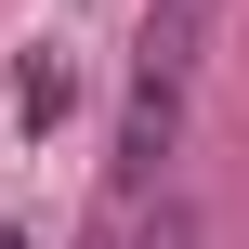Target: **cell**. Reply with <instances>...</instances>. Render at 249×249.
Returning a JSON list of instances; mask_svg holds the SVG:
<instances>
[{
  "label": "cell",
  "instance_id": "1",
  "mask_svg": "<svg viewBox=\"0 0 249 249\" xmlns=\"http://www.w3.org/2000/svg\"><path fill=\"white\" fill-rule=\"evenodd\" d=\"M210 26H223V0H144L131 92H118V197H144L158 158L184 144V105H197V66H210Z\"/></svg>",
  "mask_w": 249,
  "mask_h": 249
},
{
  "label": "cell",
  "instance_id": "2",
  "mask_svg": "<svg viewBox=\"0 0 249 249\" xmlns=\"http://www.w3.org/2000/svg\"><path fill=\"white\" fill-rule=\"evenodd\" d=\"M66 92H79V79H66V53L39 39V53H26V79H13V105H26V118H66Z\"/></svg>",
  "mask_w": 249,
  "mask_h": 249
},
{
  "label": "cell",
  "instance_id": "3",
  "mask_svg": "<svg viewBox=\"0 0 249 249\" xmlns=\"http://www.w3.org/2000/svg\"><path fill=\"white\" fill-rule=\"evenodd\" d=\"M131 249H197V210H184V197H158V223H144Z\"/></svg>",
  "mask_w": 249,
  "mask_h": 249
}]
</instances>
